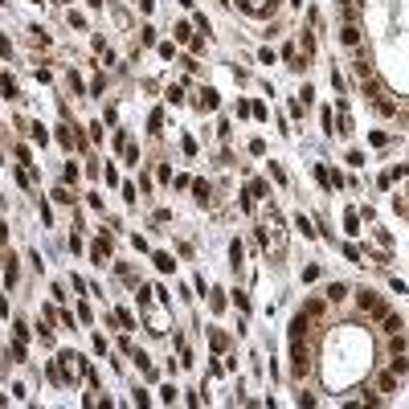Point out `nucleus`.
<instances>
[{
  "label": "nucleus",
  "instance_id": "obj_1",
  "mask_svg": "<svg viewBox=\"0 0 409 409\" xmlns=\"http://www.w3.org/2000/svg\"><path fill=\"white\" fill-rule=\"evenodd\" d=\"M262 242H266V250H270L274 258H282V246H287V237H282V217H278L274 209H270V221L262 225Z\"/></svg>",
  "mask_w": 409,
  "mask_h": 409
},
{
  "label": "nucleus",
  "instance_id": "obj_2",
  "mask_svg": "<svg viewBox=\"0 0 409 409\" xmlns=\"http://www.w3.org/2000/svg\"><path fill=\"white\" fill-rule=\"evenodd\" d=\"M307 368H311V360H307L303 340H291V372L295 377H307Z\"/></svg>",
  "mask_w": 409,
  "mask_h": 409
},
{
  "label": "nucleus",
  "instance_id": "obj_3",
  "mask_svg": "<svg viewBox=\"0 0 409 409\" xmlns=\"http://www.w3.org/2000/svg\"><path fill=\"white\" fill-rule=\"evenodd\" d=\"M107 250H111V237H107V233H102V237H98V242H94V246H90V258H94V262L102 266V258H107Z\"/></svg>",
  "mask_w": 409,
  "mask_h": 409
},
{
  "label": "nucleus",
  "instance_id": "obj_4",
  "mask_svg": "<svg viewBox=\"0 0 409 409\" xmlns=\"http://www.w3.org/2000/svg\"><path fill=\"white\" fill-rule=\"evenodd\" d=\"M201 111H217V90H201Z\"/></svg>",
  "mask_w": 409,
  "mask_h": 409
},
{
  "label": "nucleus",
  "instance_id": "obj_5",
  "mask_svg": "<svg viewBox=\"0 0 409 409\" xmlns=\"http://www.w3.org/2000/svg\"><path fill=\"white\" fill-rule=\"evenodd\" d=\"M4 278H8V287L17 282V258L13 254H4Z\"/></svg>",
  "mask_w": 409,
  "mask_h": 409
},
{
  "label": "nucleus",
  "instance_id": "obj_6",
  "mask_svg": "<svg viewBox=\"0 0 409 409\" xmlns=\"http://www.w3.org/2000/svg\"><path fill=\"white\" fill-rule=\"evenodd\" d=\"M344 229H348L352 237H356V233H360V217H356V213H344Z\"/></svg>",
  "mask_w": 409,
  "mask_h": 409
},
{
  "label": "nucleus",
  "instance_id": "obj_7",
  "mask_svg": "<svg viewBox=\"0 0 409 409\" xmlns=\"http://www.w3.org/2000/svg\"><path fill=\"white\" fill-rule=\"evenodd\" d=\"M295 229H303V237H315V225H311V221H307V217H303V213H299V217H295Z\"/></svg>",
  "mask_w": 409,
  "mask_h": 409
},
{
  "label": "nucleus",
  "instance_id": "obj_8",
  "mask_svg": "<svg viewBox=\"0 0 409 409\" xmlns=\"http://www.w3.org/2000/svg\"><path fill=\"white\" fill-rule=\"evenodd\" d=\"M344 295H348V287H344V282H336V287H327V299H332V303H340Z\"/></svg>",
  "mask_w": 409,
  "mask_h": 409
},
{
  "label": "nucleus",
  "instance_id": "obj_9",
  "mask_svg": "<svg viewBox=\"0 0 409 409\" xmlns=\"http://www.w3.org/2000/svg\"><path fill=\"white\" fill-rule=\"evenodd\" d=\"M340 41H344V45H356V41H360V33H356V25H348L344 33H340Z\"/></svg>",
  "mask_w": 409,
  "mask_h": 409
},
{
  "label": "nucleus",
  "instance_id": "obj_10",
  "mask_svg": "<svg viewBox=\"0 0 409 409\" xmlns=\"http://www.w3.org/2000/svg\"><path fill=\"white\" fill-rule=\"evenodd\" d=\"M397 389V372H385L381 377V393H393Z\"/></svg>",
  "mask_w": 409,
  "mask_h": 409
},
{
  "label": "nucleus",
  "instance_id": "obj_11",
  "mask_svg": "<svg viewBox=\"0 0 409 409\" xmlns=\"http://www.w3.org/2000/svg\"><path fill=\"white\" fill-rule=\"evenodd\" d=\"M147 127L160 131V127H164V111H152V115H147Z\"/></svg>",
  "mask_w": 409,
  "mask_h": 409
},
{
  "label": "nucleus",
  "instance_id": "obj_12",
  "mask_svg": "<svg viewBox=\"0 0 409 409\" xmlns=\"http://www.w3.org/2000/svg\"><path fill=\"white\" fill-rule=\"evenodd\" d=\"M0 90H4V94H8V98H17V82H13V78H8V74H4V78H0Z\"/></svg>",
  "mask_w": 409,
  "mask_h": 409
},
{
  "label": "nucleus",
  "instance_id": "obj_13",
  "mask_svg": "<svg viewBox=\"0 0 409 409\" xmlns=\"http://www.w3.org/2000/svg\"><path fill=\"white\" fill-rule=\"evenodd\" d=\"M315 176H319V184H323V188H332V172H327L323 164H315Z\"/></svg>",
  "mask_w": 409,
  "mask_h": 409
},
{
  "label": "nucleus",
  "instance_id": "obj_14",
  "mask_svg": "<svg viewBox=\"0 0 409 409\" xmlns=\"http://www.w3.org/2000/svg\"><path fill=\"white\" fill-rule=\"evenodd\" d=\"M156 266H160V270H164V274H168V270H172L176 262H172V254H156Z\"/></svg>",
  "mask_w": 409,
  "mask_h": 409
},
{
  "label": "nucleus",
  "instance_id": "obj_15",
  "mask_svg": "<svg viewBox=\"0 0 409 409\" xmlns=\"http://www.w3.org/2000/svg\"><path fill=\"white\" fill-rule=\"evenodd\" d=\"M192 192H197V201H201V204L209 201V184H204V180H197V184H192Z\"/></svg>",
  "mask_w": 409,
  "mask_h": 409
},
{
  "label": "nucleus",
  "instance_id": "obj_16",
  "mask_svg": "<svg viewBox=\"0 0 409 409\" xmlns=\"http://www.w3.org/2000/svg\"><path fill=\"white\" fill-rule=\"evenodd\" d=\"M209 340H213V348H217V352H225V344H229V336H225V332H213Z\"/></svg>",
  "mask_w": 409,
  "mask_h": 409
},
{
  "label": "nucleus",
  "instance_id": "obj_17",
  "mask_svg": "<svg viewBox=\"0 0 409 409\" xmlns=\"http://www.w3.org/2000/svg\"><path fill=\"white\" fill-rule=\"evenodd\" d=\"M385 332H401V319H397V315H389V311H385Z\"/></svg>",
  "mask_w": 409,
  "mask_h": 409
},
{
  "label": "nucleus",
  "instance_id": "obj_18",
  "mask_svg": "<svg viewBox=\"0 0 409 409\" xmlns=\"http://www.w3.org/2000/svg\"><path fill=\"white\" fill-rule=\"evenodd\" d=\"M233 303H237V311H250V299H246V291H233Z\"/></svg>",
  "mask_w": 409,
  "mask_h": 409
},
{
  "label": "nucleus",
  "instance_id": "obj_19",
  "mask_svg": "<svg viewBox=\"0 0 409 409\" xmlns=\"http://www.w3.org/2000/svg\"><path fill=\"white\" fill-rule=\"evenodd\" d=\"M53 201H58V204H74V197L66 188H53Z\"/></svg>",
  "mask_w": 409,
  "mask_h": 409
},
{
  "label": "nucleus",
  "instance_id": "obj_20",
  "mask_svg": "<svg viewBox=\"0 0 409 409\" xmlns=\"http://www.w3.org/2000/svg\"><path fill=\"white\" fill-rule=\"evenodd\" d=\"M340 4H344V13H348V17H356V13H360V0H340Z\"/></svg>",
  "mask_w": 409,
  "mask_h": 409
},
{
  "label": "nucleus",
  "instance_id": "obj_21",
  "mask_svg": "<svg viewBox=\"0 0 409 409\" xmlns=\"http://www.w3.org/2000/svg\"><path fill=\"white\" fill-rule=\"evenodd\" d=\"M250 152H254V156H266V139H250Z\"/></svg>",
  "mask_w": 409,
  "mask_h": 409
},
{
  "label": "nucleus",
  "instance_id": "obj_22",
  "mask_svg": "<svg viewBox=\"0 0 409 409\" xmlns=\"http://www.w3.org/2000/svg\"><path fill=\"white\" fill-rule=\"evenodd\" d=\"M0 246H4V221H0Z\"/></svg>",
  "mask_w": 409,
  "mask_h": 409
},
{
  "label": "nucleus",
  "instance_id": "obj_23",
  "mask_svg": "<svg viewBox=\"0 0 409 409\" xmlns=\"http://www.w3.org/2000/svg\"><path fill=\"white\" fill-rule=\"evenodd\" d=\"M90 8H102V0H90Z\"/></svg>",
  "mask_w": 409,
  "mask_h": 409
}]
</instances>
